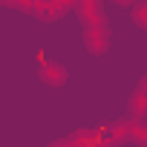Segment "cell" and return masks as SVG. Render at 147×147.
I'll use <instances>...</instances> for the list:
<instances>
[{
	"label": "cell",
	"instance_id": "1",
	"mask_svg": "<svg viewBox=\"0 0 147 147\" xmlns=\"http://www.w3.org/2000/svg\"><path fill=\"white\" fill-rule=\"evenodd\" d=\"M87 43H90L92 52H104V49H107V32H104L101 26L90 29V32H87Z\"/></svg>",
	"mask_w": 147,
	"mask_h": 147
},
{
	"label": "cell",
	"instance_id": "2",
	"mask_svg": "<svg viewBox=\"0 0 147 147\" xmlns=\"http://www.w3.org/2000/svg\"><path fill=\"white\" fill-rule=\"evenodd\" d=\"M136 23H141V26H147V3H138L136 9Z\"/></svg>",
	"mask_w": 147,
	"mask_h": 147
},
{
	"label": "cell",
	"instance_id": "3",
	"mask_svg": "<svg viewBox=\"0 0 147 147\" xmlns=\"http://www.w3.org/2000/svg\"><path fill=\"white\" fill-rule=\"evenodd\" d=\"M118 3H133V0H118Z\"/></svg>",
	"mask_w": 147,
	"mask_h": 147
}]
</instances>
